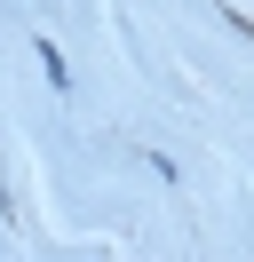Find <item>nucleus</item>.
Segmentation results:
<instances>
[{
    "label": "nucleus",
    "instance_id": "1",
    "mask_svg": "<svg viewBox=\"0 0 254 262\" xmlns=\"http://www.w3.org/2000/svg\"><path fill=\"white\" fill-rule=\"evenodd\" d=\"M40 72H48L56 88H72V72H64V48H48V40H40Z\"/></svg>",
    "mask_w": 254,
    "mask_h": 262
}]
</instances>
